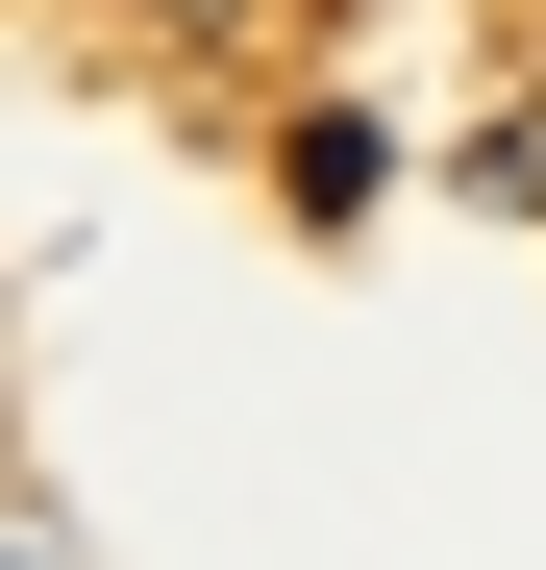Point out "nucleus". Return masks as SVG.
<instances>
[{
    "label": "nucleus",
    "mask_w": 546,
    "mask_h": 570,
    "mask_svg": "<svg viewBox=\"0 0 546 570\" xmlns=\"http://www.w3.org/2000/svg\"><path fill=\"white\" fill-rule=\"evenodd\" d=\"M0 570H75V497H26V521H0Z\"/></svg>",
    "instance_id": "obj_1"
}]
</instances>
